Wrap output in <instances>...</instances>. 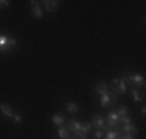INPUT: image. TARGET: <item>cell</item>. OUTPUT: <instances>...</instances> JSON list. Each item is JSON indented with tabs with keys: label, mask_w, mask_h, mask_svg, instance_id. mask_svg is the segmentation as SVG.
<instances>
[{
	"label": "cell",
	"mask_w": 146,
	"mask_h": 139,
	"mask_svg": "<svg viewBox=\"0 0 146 139\" xmlns=\"http://www.w3.org/2000/svg\"><path fill=\"white\" fill-rule=\"evenodd\" d=\"M51 121H53V124H54V125H58V127H62V124L65 122L64 116H62L61 113H54V114H53V117H51Z\"/></svg>",
	"instance_id": "cell-13"
},
{
	"label": "cell",
	"mask_w": 146,
	"mask_h": 139,
	"mask_svg": "<svg viewBox=\"0 0 146 139\" xmlns=\"http://www.w3.org/2000/svg\"><path fill=\"white\" fill-rule=\"evenodd\" d=\"M123 81L126 82V85H131L132 88H137V87H145V77L143 74H135V73H129L126 71L123 74Z\"/></svg>",
	"instance_id": "cell-2"
},
{
	"label": "cell",
	"mask_w": 146,
	"mask_h": 139,
	"mask_svg": "<svg viewBox=\"0 0 146 139\" xmlns=\"http://www.w3.org/2000/svg\"><path fill=\"white\" fill-rule=\"evenodd\" d=\"M118 139H134V138H132V136H126V134H124L123 138H118Z\"/></svg>",
	"instance_id": "cell-24"
},
{
	"label": "cell",
	"mask_w": 146,
	"mask_h": 139,
	"mask_svg": "<svg viewBox=\"0 0 146 139\" xmlns=\"http://www.w3.org/2000/svg\"><path fill=\"white\" fill-rule=\"evenodd\" d=\"M9 0H0V8H8L9 6Z\"/></svg>",
	"instance_id": "cell-23"
},
{
	"label": "cell",
	"mask_w": 146,
	"mask_h": 139,
	"mask_svg": "<svg viewBox=\"0 0 146 139\" xmlns=\"http://www.w3.org/2000/svg\"><path fill=\"white\" fill-rule=\"evenodd\" d=\"M22 119H23V117L20 116L19 113H14V114H13V121H14V122H22Z\"/></svg>",
	"instance_id": "cell-21"
},
{
	"label": "cell",
	"mask_w": 146,
	"mask_h": 139,
	"mask_svg": "<svg viewBox=\"0 0 146 139\" xmlns=\"http://www.w3.org/2000/svg\"><path fill=\"white\" fill-rule=\"evenodd\" d=\"M31 8H33V17H36V19H42V17H44V11H42V8H40L39 5L31 6Z\"/></svg>",
	"instance_id": "cell-15"
},
{
	"label": "cell",
	"mask_w": 146,
	"mask_h": 139,
	"mask_svg": "<svg viewBox=\"0 0 146 139\" xmlns=\"http://www.w3.org/2000/svg\"><path fill=\"white\" fill-rule=\"evenodd\" d=\"M0 113L3 114V117H8V119H13V114H14V111L13 108L8 105V104H0Z\"/></svg>",
	"instance_id": "cell-8"
},
{
	"label": "cell",
	"mask_w": 146,
	"mask_h": 139,
	"mask_svg": "<svg viewBox=\"0 0 146 139\" xmlns=\"http://www.w3.org/2000/svg\"><path fill=\"white\" fill-rule=\"evenodd\" d=\"M65 110H67L70 114H76V113L79 111V107L76 105V102H73V100H68V102H65Z\"/></svg>",
	"instance_id": "cell-12"
},
{
	"label": "cell",
	"mask_w": 146,
	"mask_h": 139,
	"mask_svg": "<svg viewBox=\"0 0 146 139\" xmlns=\"http://www.w3.org/2000/svg\"><path fill=\"white\" fill-rule=\"evenodd\" d=\"M70 131H68V128H62V127H59L58 128V136L61 138V139H70Z\"/></svg>",
	"instance_id": "cell-14"
},
{
	"label": "cell",
	"mask_w": 146,
	"mask_h": 139,
	"mask_svg": "<svg viewBox=\"0 0 146 139\" xmlns=\"http://www.w3.org/2000/svg\"><path fill=\"white\" fill-rule=\"evenodd\" d=\"M45 9H47L48 12H54L58 9V6H59V2L58 0H45Z\"/></svg>",
	"instance_id": "cell-11"
},
{
	"label": "cell",
	"mask_w": 146,
	"mask_h": 139,
	"mask_svg": "<svg viewBox=\"0 0 146 139\" xmlns=\"http://www.w3.org/2000/svg\"><path fill=\"white\" fill-rule=\"evenodd\" d=\"M123 131H124V134H126V136L135 138V136H137V133H138V128L135 127V125L129 124V125H123Z\"/></svg>",
	"instance_id": "cell-10"
},
{
	"label": "cell",
	"mask_w": 146,
	"mask_h": 139,
	"mask_svg": "<svg viewBox=\"0 0 146 139\" xmlns=\"http://www.w3.org/2000/svg\"><path fill=\"white\" fill-rule=\"evenodd\" d=\"M106 125L107 127H117V125H120V116H118L115 111H110V113L107 114Z\"/></svg>",
	"instance_id": "cell-7"
},
{
	"label": "cell",
	"mask_w": 146,
	"mask_h": 139,
	"mask_svg": "<svg viewBox=\"0 0 146 139\" xmlns=\"http://www.w3.org/2000/svg\"><path fill=\"white\" fill-rule=\"evenodd\" d=\"M68 131L70 133H82V134H89L92 130V124L89 122H79L76 119H70L68 121Z\"/></svg>",
	"instance_id": "cell-1"
},
{
	"label": "cell",
	"mask_w": 146,
	"mask_h": 139,
	"mask_svg": "<svg viewBox=\"0 0 146 139\" xmlns=\"http://www.w3.org/2000/svg\"><path fill=\"white\" fill-rule=\"evenodd\" d=\"M93 136H95V139H103V131L101 130H95L93 131Z\"/></svg>",
	"instance_id": "cell-22"
},
{
	"label": "cell",
	"mask_w": 146,
	"mask_h": 139,
	"mask_svg": "<svg viewBox=\"0 0 146 139\" xmlns=\"http://www.w3.org/2000/svg\"><path fill=\"white\" fill-rule=\"evenodd\" d=\"M115 113H117L120 117H124V116H127L129 110H127V107H126V105H121V107H118V108L115 110Z\"/></svg>",
	"instance_id": "cell-17"
},
{
	"label": "cell",
	"mask_w": 146,
	"mask_h": 139,
	"mask_svg": "<svg viewBox=\"0 0 146 139\" xmlns=\"http://www.w3.org/2000/svg\"><path fill=\"white\" fill-rule=\"evenodd\" d=\"M127 91V85L123 79H113L112 81V93H115L117 96L126 94Z\"/></svg>",
	"instance_id": "cell-5"
},
{
	"label": "cell",
	"mask_w": 146,
	"mask_h": 139,
	"mask_svg": "<svg viewBox=\"0 0 146 139\" xmlns=\"http://www.w3.org/2000/svg\"><path fill=\"white\" fill-rule=\"evenodd\" d=\"M117 99H118V96L115 93H110V91H107V93H104V94L100 96V102H101V105L104 108H107V107H110V105H115Z\"/></svg>",
	"instance_id": "cell-4"
},
{
	"label": "cell",
	"mask_w": 146,
	"mask_h": 139,
	"mask_svg": "<svg viewBox=\"0 0 146 139\" xmlns=\"http://www.w3.org/2000/svg\"><path fill=\"white\" fill-rule=\"evenodd\" d=\"M92 127H95L96 130H101V131H109V127L106 125V121L103 119L101 116H93V119H92Z\"/></svg>",
	"instance_id": "cell-6"
},
{
	"label": "cell",
	"mask_w": 146,
	"mask_h": 139,
	"mask_svg": "<svg viewBox=\"0 0 146 139\" xmlns=\"http://www.w3.org/2000/svg\"><path fill=\"white\" fill-rule=\"evenodd\" d=\"M109 90L110 88H109V85H107L106 82H100V83H96V85L93 87V91H95L96 94H100V96L104 94V93H107Z\"/></svg>",
	"instance_id": "cell-9"
},
{
	"label": "cell",
	"mask_w": 146,
	"mask_h": 139,
	"mask_svg": "<svg viewBox=\"0 0 146 139\" xmlns=\"http://www.w3.org/2000/svg\"><path fill=\"white\" fill-rule=\"evenodd\" d=\"M131 94H132V99H134L135 102H143L145 97L141 96L140 93H138V90H137V88H132V90H131Z\"/></svg>",
	"instance_id": "cell-16"
},
{
	"label": "cell",
	"mask_w": 146,
	"mask_h": 139,
	"mask_svg": "<svg viewBox=\"0 0 146 139\" xmlns=\"http://www.w3.org/2000/svg\"><path fill=\"white\" fill-rule=\"evenodd\" d=\"M120 124H121V125H129V124H131V117H129V116L120 117Z\"/></svg>",
	"instance_id": "cell-20"
},
{
	"label": "cell",
	"mask_w": 146,
	"mask_h": 139,
	"mask_svg": "<svg viewBox=\"0 0 146 139\" xmlns=\"http://www.w3.org/2000/svg\"><path fill=\"white\" fill-rule=\"evenodd\" d=\"M140 111H141V114H143V116L146 114V108H145V107H141V110H140Z\"/></svg>",
	"instance_id": "cell-25"
},
{
	"label": "cell",
	"mask_w": 146,
	"mask_h": 139,
	"mask_svg": "<svg viewBox=\"0 0 146 139\" xmlns=\"http://www.w3.org/2000/svg\"><path fill=\"white\" fill-rule=\"evenodd\" d=\"M70 139H87V134H82V133H72Z\"/></svg>",
	"instance_id": "cell-19"
},
{
	"label": "cell",
	"mask_w": 146,
	"mask_h": 139,
	"mask_svg": "<svg viewBox=\"0 0 146 139\" xmlns=\"http://www.w3.org/2000/svg\"><path fill=\"white\" fill-rule=\"evenodd\" d=\"M17 45V40L14 37H8L5 34H0V53H8L13 51Z\"/></svg>",
	"instance_id": "cell-3"
},
{
	"label": "cell",
	"mask_w": 146,
	"mask_h": 139,
	"mask_svg": "<svg viewBox=\"0 0 146 139\" xmlns=\"http://www.w3.org/2000/svg\"><path fill=\"white\" fill-rule=\"evenodd\" d=\"M104 139H118V138H120V133H118V131H115V130H109V131H107V133H106V136H103Z\"/></svg>",
	"instance_id": "cell-18"
}]
</instances>
